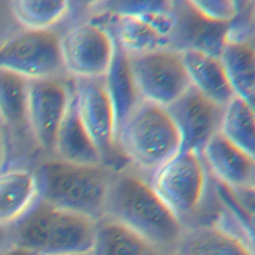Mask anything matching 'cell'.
<instances>
[{
	"mask_svg": "<svg viewBox=\"0 0 255 255\" xmlns=\"http://www.w3.org/2000/svg\"><path fill=\"white\" fill-rule=\"evenodd\" d=\"M104 217L127 226L163 251L175 248L185 227L147 177L127 163L112 174Z\"/></svg>",
	"mask_w": 255,
	"mask_h": 255,
	"instance_id": "1",
	"label": "cell"
},
{
	"mask_svg": "<svg viewBox=\"0 0 255 255\" xmlns=\"http://www.w3.org/2000/svg\"><path fill=\"white\" fill-rule=\"evenodd\" d=\"M115 169L105 163L86 165L41 156L33 171L41 199L97 222L104 218Z\"/></svg>",
	"mask_w": 255,
	"mask_h": 255,
	"instance_id": "2",
	"label": "cell"
},
{
	"mask_svg": "<svg viewBox=\"0 0 255 255\" xmlns=\"http://www.w3.org/2000/svg\"><path fill=\"white\" fill-rule=\"evenodd\" d=\"M95 226V221L38 196L9 228L13 245L38 255H89Z\"/></svg>",
	"mask_w": 255,
	"mask_h": 255,
	"instance_id": "3",
	"label": "cell"
},
{
	"mask_svg": "<svg viewBox=\"0 0 255 255\" xmlns=\"http://www.w3.org/2000/svg\"><path fill=\"white\" fill-rule=\"evenodd\" d=\"M115 146L128 165L148 179L179 151L180 140L166 109L141 101L121 126Z\"/></svg>",
	"mask_w": 255,
	"mask_h": 255,
	"instance_id": "4",
	"label": "cell"
},
{
	"mask_svg": "<svg viewBox=\"0 0 255 255\" xmlns=\"http://www.w3.org/2000/svg\"><path fill=\"white\" fill-rule=\"evenodd\" d=\"M209 172L200 153L178 151L158 167L148 181L169 210L183 223L200 206Z\"/></svg>",
	"mask_w": 255,
	"mask_h": 255,
	"instance_id": "5",
	"label": "cell"
},
{
	"mask_svg": "<svg viewBox=\"0 0 255 255\" xmlns=\"http://www.w3.org/2000/svg\"><path fill=\"white\" fill-rule=\"evenodd\" d=\"M0 69L29 81L69 77L61 53V32L57 29H21L0 43Z\"/></svg>",
	"mask_w": 255,
	"mask_h": 255,
	"instance_id": "6",
	"label": "cell"
},
{
	"mask_svg": "<svg viewBox=\"0 0 255 255\" xmlns=\"http://www.w3.org/2000/svg\"><path fill=\"white\" fill-rule=\"evenodd\" d=\"M116 43L101 18L74 23L61 32V53L69 77L104 78L114 58Z\"/></svg>",
	"mask_w": 255,
	"mask_h": 255,
	"instance_id": "7",
	"label": "cell"
},
{
	"mask_svg": "<svg viewBox=\"0 0 255 255\" xmlns=\"http://www.w3.org/2000/svg\"><path fill=\"white\" fill-rule=\"evenodd\" d=\"M171 1L135 12L95 13L112 33L115 42L128 56L170 47L173 31Z\"/></svg>",
	"mask_w": 255,
	"mask_h": 255,
	"instance_id": "8",
	"label": "cell"
},
{
	"mask_svg": "<svg viewBox=\"0 0 255 255\" xmlns=\"http://www.w3.org/2000/svg\"><path fill=\"white\" fill-rule=\"evenodd\" d=\"M128 61L141 101L166 108L190 87L180 52L159 49Z\"/></svg>",
	"mask_w": 255,
	"mask_h": 255,
	"instance_id": "9",
	"label": "cell"
},
{
	"mask_svg": "<svg viewBox=\"0 0 255 255\" xmlns=\"http://www.w3.org/2000/svg\"><path fill=\"white\" fill-rule=\"evenodd\" d=\"M72 95L71 77L31 80L28 83V126L42 156H53L56 134Z\"/></svg>",
	"mask_w": 255,
	"mask_h": 255,
	"instance_id": "10",
	"label": "cell"
},
{
	"mask_svg": "<svg viewBox=\"0 0 255 255\" xmlns=\"http://www.w3.org/2000/svg\"><path fill=\"white\" fill-rule=\"evenodd\" d=\"M73 90L79 118L104 163L118 168L115 157L120 154L115 146V117L104 78L73 79Z\"/></svg>",
	"mask_w": 255,
	"mask_h": 255,
	"instance_id": "11",
	"label": "cell"
},
{
	"mask_svg": "<svg viewBox=\"0 0 255 255\" xmlns=\"http://www.w3.org/2000/svg\"><path fill=\"white\" fill-rule=\"evenodd\" d=\"M223 108L191 86L167 106L165 109L179 135V151L201 153L207 141L219 132Z\"/></svg>",
	"mask_w": 255,
	"mask_h": 255,
	"instance_id": "12",
	"label": "cell"
},
{
	"mask_svg": "<svg viewBox=\"0 0 255 255\" xmlns=\"http://www.w3.org/2000/svg\"><path fill=\"white\" fill-rule=\"evenodd\" d=\"M173 31L169 49L177 52L195 50L219 58L226 41L227 25L204 19L189 1H171Z\"/></svg>",
	"mask_w": 255,
	"mask_h": 255,
	"instance_id": "13",
	"label": "cell"
},
{
	"mask_svg": "<svg viewBox=\"0 0 255 255\" xmlns=\"http://www.w3.org/2000/svg\"><path fill=\"white\" fill-rule=\"evenodd\" d=\"M200 154L209 175L216 182L232 189L254 187L255 157L228 141L219 132L207 141Z\"/></svg>",
	"mask_w": 255,
	"mask_h": 255,
	"instance_id": "14",
	"label": "cell"
},
{
	"mask_svg": "<svg viewBox=\"0 0 255 255\" xmlns=\"http://www.w3.org/2000/svg\"><path fill=\"white\" fill-rule=\"evenodd\" d=\"M175 255H253L252 244L218 224L184 227Z\"/></svg>",
	"mask_w": 255,
	"mask_h": 255,
	"instance_id": "15",
	"label": "cell"
},
{
	"mask_svg": "<svg viewBox=\"0 0 255 255\" xmlns=\"http://www.w3.org/2000/svg\"><path fill=\"white\" fill-rule=\"evenodd\" d=\"M180 53L190 86L198 93L222 107L235 96L218 57L195 50Z\"/></svg>",
	"mask_w": 255,
	"mask_h": 255,
	"instance_id": "16",
	"label": "cell"
},
{
	"mask_svg": "<svg viewBox=\"0 0 255 255\" xmlns=\"http://www.w3.org/2000/svg\"><path fill=\"white\" fill-rule=\"evenodd\" d=\"M53 156L77 164L96 165L104 163L100 152L79 118L74 90L56 134Z\"/></svg>",
	"mask_w": 255,
	"mask_h": 255,
	"instance_id": "17",
	"label": "cell"
},
{
	"mask_svg": "<svg viewBox=\"0 0 255 255\" xmlns=\"http://www.w3.org/2000/svg\"><path fill=\"white\" fill-rule=\"evenodd\" d=\"M33 168L13 166L0 171V226L17 221L38 198Z\"/></svg>",
	"mask_w": 255,
	"mask_h": 255,
	"instance_id": "18",
	"label": "cell"
},
{
	"mask_svg": "<svg viewBox=\"0 0 255 255\" xmlns=\"http://www.w3.org/2000/svg\"><path fill=\"white\" fill-rule=\"evenodd\" d=\"M89 255H164V251L127 226L104 217L96 222Z\"/></svg>",
	"mask_w": 255,
	"mask_h": 255,
	"instance_id": "19",
	"label": "cell"
},
{
	"mask_svg": "<svg viewBox=\"0 0 255 255\" xmlns=\"http://www.w3.org/2000/svg\"><path fill=\"white\" fill-rule=\"evenodd\" d=\"M225 75L235 96L254 107L255 51L254 43L226 40L219 55Z\"/></svg>",
	"mask_w": 255,
	"mask_h": 255,
	"instance_id": "20",
	"label": "cell"
},
{
	"mask_svg": "<svg viewBox=\"0 0 255 255\" xmlns=\"http://www.w3.org/2000/svg\"><path fill=\"white\" fill-rule=\"evenodd\" d=\"M104 82L114 111L116 138L121 126L141 102L128 67V56L117 43L114 58L104 77Z\"/></svg>",
	"mask_w": 255,
	"mask_h": 255,
	"instance_id": "21",
	"label": "cell"
},
{
	"mask_svg": "<svg viewBox=\"0 0 255 255\" xmlns=\"http://www.w3.org/2000/svg\"><path fill=\"white\" fill-rule=\"evenodd\" d=\"M8 5L20 28L31 31L56 29L71 11V2L65 0H13Z\"/></svg>",
	"mask_w": 255,
	"mask_h": 255,
	"instance_id": "22",
	"label": "cell"
},
{
	"mask_svg": "<svg viewBox=\"0 0 255 255\" xmlns=\"http://www.w3.org/2000/svg\"><path fill=\"white\" fill-rule=\"evenodd\" d=\"M28 83L29 80L0 69V123L31 136L27 119Z\"/></svg>",
	"mask_w": 255,
	"mask_h": 255,
	"instance_id": "23",
	"label": "cell"
},
{
	"mask_svg": "<svg viewBox=\"0 0 255 255\" xmlns=\"http://www.w3.org/2000/svg\"><path fill=\"white\" fill-rule=\"evenodd\" d=\"M254 107L234 96L223 108L219 133L228 141L255 157Z\"/></svg>",
	"mask_w": 255,
	"mask_h": 255,
	"instance_id": "24",
	"label": "cell"
},
{
	"mask_svg": "<svg viewBox=\"0 0 255 255\" xmlns=\"http://www.w3.org/2000/svg\"><path fill=\"white\" fill-rule=\"evenodd\" d=\"M189 3L204 19L225 25L235 18L240 7V2L233 0L189 1Z\"/></svg>",
	"mask_w": 255,
	"mask_h": 255,
	"instance_id": "25",
	"label": "cell"
},
{
	"mask_svg": "<svg viewBox=\"0 0 255 255\" xmlns=\"http://www.w3.org/2000/svg\"><path fill=\"white\" fill-rule=\"evenodd\" d=\"M13 245L9 226H0V253Z\"/></svg>",
	"mask_w": 255,
	"mask_h": 255,
	"instance_id": "26",
	"label": "cell"
},
{
	"mask_svg": "<svg viewBox=\"0 0 255 255\" xmlns=\"http://www.w3.org/2000/svg\"><path fill=\"white\" fill-rule=\"evenodd\" d=\"M0 123V171L4 169V164L7 158V143L3 128Z\"/></svg>",
	"mask_w": 255,
	"mask_h": 255,
	"instance_id": "27",
	"label": "cell"
},
{
	"mask_svg": "<svg viewBox=\"0 0 255 255\" xmlns=\"http://www.w3.org/2000/svg\"><path fill=\"white\" fill-rule=\"evenodd\" d=\"M0 255H38V254L31 250H28L26 248L19 247L16 245H11L10 247H8L4 251H2L0 253Z\"/></svg>",
	"mask_w": 255,
	"mask_h": 255,
	"instance_id": "28",
	"label": "cell"
}]
</instances>
